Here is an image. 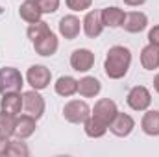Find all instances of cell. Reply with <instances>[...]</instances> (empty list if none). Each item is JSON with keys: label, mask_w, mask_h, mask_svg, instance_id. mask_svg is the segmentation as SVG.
Listing matches in <instances>:
<instances>
[{"label": "cell", "mask_w": 159, "mask_h": 157, "mask_svg": "<svg viewBox=\"0 0 159 157\" xmlns=\"http://www.w3.org/2000/svg\"><path fill=\"white\" fill-rule=\"evenodd\" d=\"M7 146H9V137H0V157L6 155Z\"/></svg>", "instance_id": "29"}, {"label": "cell", "mask_w": 159, "mask_h": 157, "mask_svg": "<svg viewBox=\"0 0 159 157\" xmlns=\"http://www.w3.org/2000/svg\"><path fill=\"white\" fill-rule=\"evenodd\" d=\"M148 41H150V44H154V46L159 48V26H154L148 32Z\"/></svg>", "instance_id": "28"}, {"label": "cell", "mask_w": 159, "mask_h": 157, "mask_svg": "<svg viewBox=\"0 0 159 157\" xmlns=\"http://www.w3.org/2000/svg\"><path fill=\"white\" fill-rule=\"evenodd\" d=\"M148 26V17L141 11H131V13H126L124 17V22H122V28L129 34H139L143 32L144 28Z\"/></svg>", "instance_id": "12"}, {"label": "cell", "mask_w": 159, "mask_h": 157, "mask_svg": "<svg viewBox=\"0 0 159 157\" xmlns=\"http://www.w3.org/2000/svg\"><path fill=\"white\" fill-rule=\"evenodd\" d=\"M57 46H59V43H57V37H56V34H54L52 30L46 32L44 35H41L37 41H34L35 52H37L39 56H44V57L54 56V54L57 52Z\"/></svg>", "instance_id": "10"}, {"label": "cell", "mask_w": 159, "mask_h": 157, "mask_svg": "<svg viewBox=\"0 0 159 157\" xmlns=\"http://www.w3.org/2000/svg\"><path fill=\"white\" fill-rule=\"evenodd\" d=\"M26 79L35 91H43V89H46L50 85L52 74L44 65H32L28 69V72H26Z\"/></svg>", "instance_id": "7"}, {"label": "cell", "mask_w": 159, "mask_h": 157, "mask_svg": "<svg viewBox=\"0 0 159 157\" xmlns=\"http://www.w3.org/2000/svg\"><path fill=\"white\" fill-rule=\"evenodd\" d=\"M6 155H11V157H28V155H30V150H28L26 142H22V139H17V141H9V146H7Z\"/></svg>", "instance_id": "24"}, {"label": "cell", "mask_w": 159, "mask_h": 157, "mask_svg": "<svg viewBox=\"0 0 159 157\" xmlns=\"http://www.w3.org/2000/svg\"><path fill=\"white\" fill-rule=\"evenodd\" d=\"M34 131H35V118L32 117V115H20V117L17 118V122H15V137L17 139H28V137H32L34 135Z\"/></svg>", "instance_id": "15"}, {"label": "cell", "mask_w": 159, "mask_h": 157, "mask_svg": "<svg viewBox=\"0 0 159 157\" xmlns=\"http://www.w3.org/2000/svg\"><path fill=\"white\" fill-rule=\"evenodd\" d=\"M0 109L7 115H13L17 117L22 109V96L19 92H6L2 94V100H0Z\"/></svg>", "instance_id": "14"}, {"label": "cell", "mask_w": 159, "mask_h": 157, "mask_svg": "<svg viewBox=\"0 0 159 157\" xmlns=\"http://www.w3.org/2000/svg\"><path fill=\"white\" fill-rule=\"evenodd\" d=\"M94 65V54L87 48H78L70 56V67L78 72H87Z\"/></svg>", "instance_id": "9"}, {"label": "cell", "mask_w": 159, "mask_h": 157, "mask_svg": "<svg viewBox=\"0 0 159 157\" xmlns=\"http://www.w3.org/2000/svg\"><path fill=\"white\" fill-rule=\"evenodd\" d=\"M22 85H24V79H22V74L17 69H13V67L0 69V94L20 92Z\"/></svg>", "instance_id": "2"}, {"label": "cell", "mask_w": 159, "mask_h": 157, "mask_svg": "<svg viewBox=\"0 0 159 157\" xmlns=\"http://www.w3.org/2000/svg\"><path fill=\"white\" fill-rule=\"evenodd\" d=\"M19 13H20V17H22L26 22H30V24L41 20V15H43V11L39 9V6H37L35 0H26V2L19 7Z\"/></svg>", "instance_id": "20"}, {"label": "cell", "mask_w": 159, "mask_h": 157, "mask_svg": "<svg viewBox=\"0 0 159 157\" xmlns=\"http://www.w3.org/2000/svg\"><path fill=\"white\" fill-rule=\"evenodd\" d=\"M91 4H93V0H67L69 9H72V11H85L91 7Z\"/></svg>", "instance_id": "27"}, {"label": "cell", "mask_w": 159, "mask_h": 157, "mask_svg": "<svg viewBox=\"0 0 159 157\" xmlns=\"http://www.w3.org/2000/svg\"><path fill=\"white\" fill-rule=\"evenodd\" d=\"M43 13H56L59 7V0H35Z\"/></svg>", "instance_id": "26"}, {"label": "cell", "mask_w": 159, "mask_h": 157, "mask_svg": "<svg viewBox=\"0 0 159 157\" xmlns=\"http://www.w3.org/2000/svg\"><path fill=\"white\" fill-rule=\"evenodd\" d=\"M15 122H17V118L13 115H7V113L0 111V137L15 135Z\"/></svg>", "instance_id": "23"}, {"label": "cell", "mask_w": 159, "mask_h": 157, "mask_svg": "<svg viewBox=\"0 0 159 157\" xmlns=\"http://www.w3.org/2000/svg\"><path fill=\"white\" fill-rule=\"evenodd\" d=\"M154 89H156V91L159 92V74L156 76V78H154Z\"/></svg>", "instance_id": "31"}, {"label": "cell", "mask_w": 159, "mask_h": 157, "mask_svg": "<svg viewBox=\"0 0 159 157\" xmlns=\"http://www.w3.org/2000/svg\"><path fill=\"white\" fill-rule=\"evenodd\" d=\"M102 91V83L94 76H85L78 81V92L83 98H93Z\"/></svg>", "instance_id": "17"}, {"label": "cell", "mask_w": 159, "mask_h": 157, "mask_svg": "<svg viewBox=\"0 0 159 157\" xmlns=\"http://www.w3.org/2000/svg\"><path fill=\"white\" fill-rule=\"evenodd\" d=\"M80 30H81V22H80L78 17H74V15H65L59 20V34L65 39H69V41L76 39L80 35Z\"/></svg>", "instance_id": "13"}, {"label": "cell", "mask_w": 159, "mask_h": 157, "mask_svg": "<svg viewBox=\"0 0 159 157\" xmlns=\"http://www.w3.org/2000/svg\"><path fill=\"white\" fill-rule=\"evenodd\" d=\"M22 109L28 115H32L35 120H39L43 117V113H44V98L35 89L34 91H26L22 94Z\"/></svg>", "instance_id": "5"}, {"label": "cell", "mask_w": 159, "mask_h": 157, "mask_svg": "<svg viewBox=\"0 0 159 157\" xmlns=\"http://www.w3.org/2000/svg\"><path fill=\"white\" fill-rule=\"evenodd\" d=\"M129 65H131V52L126 46H111L106 56L104 70H106L107 78L120 79L128 74Z\"/></svg>", "instance_id": "1"}, {"label": "cell", "mask_w": 159, "mask_h": 157, "mask_svg": "<svg viewBox=\"0 0 159 157\" xmlns=\"http://www.w3.org/2000/svg\"><path fill=\"white\" fill-rule=\"evenodd\" d=\"M141 65L146 70H154L159 67V48L154 44H148L141 52Z\"/></svg>", "instance_id": "18"}, {"label": "cell", "mask_w": 159, "mask_h": 157, "mask_svg": "<svg viewBox=\"0 0 159 157\" xmlns=\"http://www.w3.org/2000/svg\"><path fill=\"white\" fill-rule=\"evenodd\" d=\"M56 92L59 96H72L74 92H78V81L72 76H61L56 81Z\"/></svg>", "instance_id": "22"}, {"label": "cell", "mask_w": 159, "mask_h": 157, "mask_svg": "<svg viewBox=\"0 0 159 157\" xmlns=\"http://www.w3.org/2000/svg\"><path fill=\"white\" fill-rule=\"evenodd\" d=\"M83 129H85V133H87L91 139H100V137H104V135H106L107 126H106L104 122H100L98 118H94L93 115H91V117L83 122Z\"/></svg>", "instance_id": "21"}, {"label": "cell", "mask_w": 159, "mask_h": 157, "mask_svg": "<svg viewBox=\"0 0 159 157\" xmlns=\"http://www.w3.org/2000/svg\"><path fill=\"white\" fill-rule=\"evenodd\" d=\"M133 128H135V120L126 113H117V117L109 124L111 133L117 135V137H128L133 131Z\"/></svg>", "instance_id": "11"}, {"label": "cell", "mask_w": 159, "mask_h": 157, "mask_svg": "<svg viewBox=\"0 0 159 157\" xmlns=\"http://www.w3.org/2000/svg\"><path fill=\"white\" fill-rule=\"evenodd\" d=\"M146 0H124V4L126 6H141V4H144Z\"/></svg>", "instance_id": "30"}, {"label": "cell", "mask_w": 159, "mask_h": 157, "mask_svg": "<svg viewBox=\"0 0 159 157\" xmlns=\"http://www.w3.org/2000/svg\"><path fill=\"white\" fill-rule=\"evenodd\" d=\"M81 24H83V32H85V35L91 37V39H96V37L102 34V30H104L102 11H100V9H93V11H89V13L85 15V19H83Z\"/></svg>", "instance_id": "8"}, {"label": "cell", "mask_w": 159, "mask_h": 157, "mask_svg": "<svg viewBox=\"0 0 159 157\" xmlns=\"http://www.w3.org/2000/svg\"><path fill=\"white\" fill-rule=\"evenodd\" d=\"M128 105L133 109V111H146L152 104V96H150V91L143 85H137L133 87L129 92H128V98H126Z\"/></svg>", "instance_id": "4"}, {"label": "cell", "mask_w": 159, "mask_h": 157, "mask_svg": "<svg viewBox=\"0 0 159 157\" xmlns=\"http://www.w3.org/2000/svg\"><path fill=\"white\" fill-rule=\"evenodd\" d=\"M46 32H50V28H48V24L44 22V20H37V22H32L30 26H28V37L32 39V43L34 41H37L41 37V35H44Z\"/></svg>", "instance_id": "25"}, {"label": "cell", "mask_w": 159, "mask_h": 157, "mask_svg": "<svg viewBox=\"0 0 159 157\" xmlns=\"http://www.w3.org/2000/svg\"><path fill=\"white\" fill-rule=\"evenodd\" d=\"M124 17H126L124 9L115 7V6L102 9V22H104V26H107V28H119V26H122Z\"/></svg>", "instance_id": "16"}, {"label": "cell", "mask_w": 159, "mask_h": 157, "mask_svg": "<svg viewBox=\"0 0 159 157\" xmlns=\"http://www.w3.org/2000/svg\"><path fill=\"white\" fill-rule=\"evenodd\" d=\"M63 117H65V120H69L72 124H83L91 117V107L83 100H70L63 107Z\"/></svg>", "instance_id": "3"}, {"label": "cell", "mask_w": 159, "mask_h": 157, "mask_svg": "<svg viewBox=\"0 0 159 157\" xmlns=\"http://www.w3.org/2000/svg\"><path fill=\"white\" fill-rule=\"evenodd\" d=\"M117 113H119L117 104H115L113 100H109V98H102V100H98V102L94 104L91 115L94 118H98L100 122H104V124L109 128V124L113 122V118L117 117Z\"/></svg>", "instance_id": "6"}, {"label": "cell", "mask_w": 159, "mask_h": 157, "mask_svg": "<svg viewBox=\"0 0 159 157\" xmlns=\"http://www.w3.org/2000/svg\"><path fill=\"white\" fill-rule=\"evenodd\" d=\"M141 128L146 135L150 137H157L159 135V111H146L144 117L141 120Z\"/></svg>", "instance_id": "19"}]
</instances>
